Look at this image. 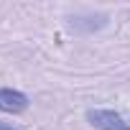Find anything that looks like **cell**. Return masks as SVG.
<instances>
[{"label": "cell", "instance_id": "obj_3", "mask_svg": "<svg viewBox=\"0 0 130 130\" xmlns=\"http://www.w3.org/2000/svg\"><path fill=\"white\" fill-rule=\"evenodd\" d=\"M28 110V97L18 89L10 87H0V112H8V115H21Z\"/></svg>", "mask_w": 130, "mask_h": 130}, {"label": "cell", "instance_id": "obj_4", "mask_svg": "<svg viewBox=\"0 0 130 130\" xmlns=\"http://www.w3.org/2000/svg\"><path fill=\"white\" fill-rule=\"evenodd\" d=\"M0 130H15V127H10V125H5L3 120H0Z\"/></svg>", "mask_w": 130, "mask_h": 130}, {"label": "cell", "instance_id": "obj_1", "mask_svg": "<svg viewBox=\"0 0 130 130\" xmlns=\"http://www.w3.org/2000/svg\"><path fill=\"white\" fill-rule=\"evenodd\" d=\"M87 122L97 130H130V122L115 110H87Z\"/></svg>", "mask_w": 130, "mask_h": 130}, {"label": "cell", "instance_id": "obj_2", "mask_svg": "<svg viewBox=\"0 0 130 130\" xmlns=\"http://www.w3.org/2000/svg\"><path fill=\"white\" fill-rule=\"evenodd\" d=\"M67 26L74 33H94V31L107 26V15L105 13H87V15L77 13L74 18H67Z\"/></svg>", "mask_w": 130, "mask_h": 130}]
</instances>
